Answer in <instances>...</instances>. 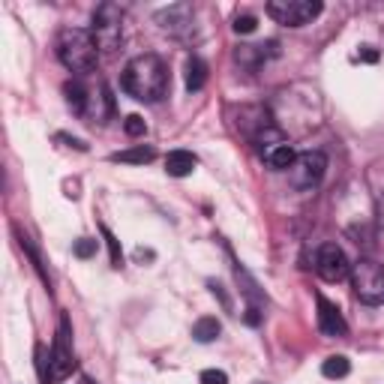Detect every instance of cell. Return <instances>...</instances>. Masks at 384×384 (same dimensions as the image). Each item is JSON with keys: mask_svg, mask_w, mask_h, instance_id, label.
<instances>
[{"mask_svg": "<svg viewBox=\"0 0 384 384\" xmlns=\"http://www.w3.org/2000/svg\"><path fill=\"white\" fill-rule=\"evenodd\" d=\"M153 157H157V150L139 144V148H132V150L112 153V162H132V166H144V162H153Z\"/></svg>", "mask_w": 384, "mask_h": 384, "instance_id": "15", "label": "cell"}, {"mask_svg": "<svg viewBox=\"0 0 384 384\" xmlns=\"http://www.w3.org/2000/svg\"><path fill=\"white\" fill-rule=\"evenodd\" d=\"M295 159H297V153L291 144H277V148H270V150H264V162H268L270 168H277V171H286L295 166Z\"/></svg>", "mask_w": 384, "mask_h": 384, "instance_id": "11", "label": "cell"}, {"mask_svg": "<svg viewBox=\"0 0 384 384\" xmlns=\"http://www.w3.org/2000/svg\"><path fill=\"white\" fill-rule=\"evenodd\" d=\"M349 372H351V363H349L345 354H333V358H327L322 363V376L324 378H345Z\"/></svg>", "mask_w": 384, "mask_h": 384, "instance_id": "16", "label": "cell"}, {"mask_svg": "<svg viewBox=\"0 0 384 384\" xmlns=\"http://www.w3.org/2000/svg\"><path fill=\"white\" fill-rule=\"evenodd\" d=\"M58 58L69 72H94L99 45L85 27H63L58 36Z\"/></svg>", "mask_w": 384, "mask_h": 384, "instance_id": "2", "label": "cell"}, {"mask_svg": "<svg viewBox=\"0 0 384 384\" xmlns=\"http://www.w3.org/2000/svg\"><path fill=\"white\" fill-rule=\"evenodd\" d=\"M198 381H201V384H228V376H225L222 369H204Z\"/></svg>", "mask_w": 384, "mask_h": 384, "instance_id": "21", "label": "cell"}, {"mask_svg": "<svg viewBox=\"0 0 384 384\" xmlns=\"http://www.w3.org/2000/svg\"><path fill=\"white\" fill-rule=\"evenodd\" d=\"M103 234H105V241H108V250H112V264H114V268H121L123 255H121V246H117V241H114V234H112V232H108V228H103Z\"/></svg>", "mask_w": 384, "mask_h": 384, "instance_id": "22", "label": "cell"}, {"mask_svg": "<svg viewBox=\"0 0 384 384\" xmlns=\"http://www.w3.org/2000/svg\"><path fill=\"white\" fill-rule=\"evenodd\" d=\"M168 69L159 54H139L126 63L121 87L141 103H159L168 94Z\"/></svg>", "mask_w": 384, "mask_h": 384, "instance_id": "1", "label": "cell"}, {"mask_svg": "<svg viewBox=\"0 0 384 384\" xmlns=\"http://www.w3.org/2000/svg\"><path fill=\"white\" fill-rule=\"evenodd\" d=\"M351 288L360 304L367 306L384 304V264L372 259H360L351 268Z\"/></svg>", "mask_w": 384, "mask_h": 384, "instance_id": "3", "label": "cell"}, {"mask_svg": "<svg viewBox=\"0 0 384 384\" xmlns=\"http://www.w3.org/2000/svg\"><path fill=\"white\" fill-rule=\"evenodd\" d=\"M318 327H322L324 336H345L349 333V324L340 313V306L331 304L327 297L318 295Z\"/></svg>", "mask_w": 384, "mask_h": 384, "instance_id": "9", "label": "cell"}, {"mask_svg": "<svg viewBox=\"0 0 384 384\" xmlns=\"http://www.w3.org/2000/svg\"><path fill=\"white\" fill-rule=\"evenodd\" d=\"M255 27H259V18H255V15H237L234 18V30L237 33H252Z\"/></svg>", "mask_w": 384, "mask_h": 384, "instance_id": "18", "label": "cell"}, {"mask_svg": "<svg viewBox=\"0 0 384 384\" xmlns=\"http://www.w3.org/2000/svg\"><path fill=\"white\" fill-rule=\"evenodd\" d=\"M123 130H126V135H132V139H139V135H144L148 132V123H144V117H139V114H130L123 121Z\"/></svg>", "mask_w": 384, "mask_h": 384, "instance_id": "17", "label": "cell"}, {"mask_svg": "<svg viewBox=\"0 0 384 384\" xmlns=\"http://www.w3.org/2000/svg\"><path fill=\"white\" fill-rule=\"evenodd\" d=\"M219 333H222V324H219V318H213V315H204V318H198V322L192 324V336H195V342H213Z\"/></svg>", "mask_w": 384, "mask_h": 384, "instance_id": "12", "label": "cell"}, {"mask_svg": "<svg viewBox=\"0 0 384 384\" xmlns=\"http://www.w3.org/2000/svg\"><path fill=\"white\" fill-rule=\"evenodd\" d=\"M315 270H318V277H322L324 282H342L351 273V264H349L345 252L336 243H324L322 250H318V255H315Z\"/></svg>", "mask_w": 384, "mask_h": 384, "instance_id": "8", "label": "cell"}, {"mask_svg": "<svg viewBox=\"0 0 384 384\" xmlns=\"http://www.w3.org/2000/svg\"><path fill=\"white\" fill-rule=\"evenodd\" d=\"M87 384H96V381H87Z\"/></svg>", "mask_w": 384, "mask_h": 384, "instance_id": "24", "label": "cell"}, {"mask_svg": "<svg viewBox=\"0 0 384 384\" xmlns=\"http://www.w3.org/2000/svg\"><path fill=\"white\" fill-rule=\"evenodd\" d=\"M268 15L286 27H304L322 15V3L318 0H270Z\"/></svg>", "mask_w": 384, "mask_h": 384, "instance_id": "5", "label": "cell"}, {"mask_svg": "<svg viewBox=\"0 0 384 384\" xmlns=\"http://www.w3.org/2000/svg\"><path fill=\"white\" fill-rule=\"evenodd\" d=\"M76 255H78V259H90V255H96V241L81 237V241L76 243Z\"/></svg>", "mask_w": 384, "mask_h": 384, "instance_id": "20", "label": "cell"}, {"mask_svg": "<svg viewBox=\"0 0 384 384\" xmlns=\"http://www.w3.org/2000/svg\"><path fill=\"white\" fill-rule=\"evenodd\" d=\"M63 94H67V103H69V108H72L76 114H85V112H87V99H90V94L78 85V81H69V85H63Z\"/></svg>", "mask_w": 384, "mask_h": 384, "instance_id": "14", "label": "cell"}, {"mask_svg": "<svg viewBox=\"0 0 384 384\" xmlns=\"http://www.w3.org/2000/svg\"><path fill=\"white\" fill-rule=\"evenodd\" d=\"M76 369V354H72V333H69V318L60 315V327L58 336H54L51 354H49V372H51V384L63 381L67 376H72Z\"/></svg>", "mask_w": 384, "mask_h": 384, "instance_id": "6", "label": "cell"}, {"mask_svg": "<svg viewBox=\"0 0 384 384\" xmlns=\"http://www.w3.org/2000/svg\"><path fill=\"white\" fill-rule=\"evenodd\" d=\"M360 60H367V63H378V51L376 49H360Z\"/></svg>", "mask_w": 384, "mask_h": 384, "instance_id": "23", "label": "cell"}, {"mask_svg": "<svg viewBox=\"0 0 384 384\" xmlns=\"http://www.w3.org/2000/svg\"><path fill=\"white\" fill-rule=\"evenodd\" d=\"M36 369H40L42 384H51V372L45 369V345H40V342H36Z\"/></svg>", "mask_w": 384, "mask_h": 384, "instance_id": "19", "label": "cell"}, {"mask_svg": "<svg viewBox=\"0 0 384 384\" xmlns=\"http://www.w3.org/2000/svg\"><path fill=\"white\" fill-rule=\"evenodd\" d=\"M123 15H121V9H117L114 3H103L94 12V40L96 45L103 51H114V49H121V42H123Z\"/></svg>", "mask_w": 384, "mask_h": 384, "instance_id": "4", "label": "cell"}, {"mask_svg": "<svg viewBox=\"0 0 384 384\" xmlns=\"http://www.w3.org/2000/svg\"><path fill=\"white\" fill-rule=\"evenodd\" d=\"M195 157H192L189 150H171L168 157H166V171L171 177H186L195 171Z\"/></svg>", "mask_w": 384, "mask_h": 384, "instance_id": "10", "label": "cell"}, {"mask_svg": "<svg viewBox=\"0 0 384 384\" xmlns=\"http://www.w3.org/2000/svg\"><path fill=\"white\" fill-rule=\"evenodd\" d=\"M204 81H207V63L201 58H189L186 60V90L195 94V90L204 87Z\"/></svg>", "mask_w": 384, "mask_h": 384, "instance_id": "13", "label": "cell"}, {"mask_svg": "<svg viewBox=\"0 0 384 384\" xmlns=\"http://www.w3.org/2000/svg\"><path fill=\"white\" fill-rule=\"evenodd\" d=\"M327 171V157L322 150H306V153H297L295 166L288 168V180L295 189H315L322 184Z\"/></svg>", "mask_w": 384, "mask_h": 384, "instance_id": "7", "label": "cell"}]
</instances>
